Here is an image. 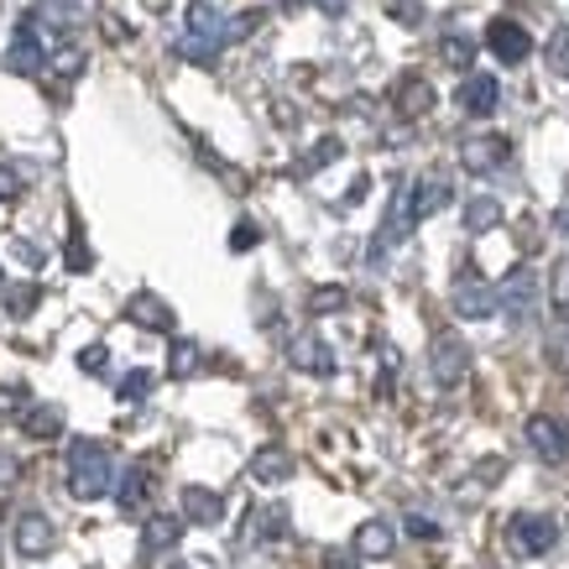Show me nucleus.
<instances>
[{
  "label": "nucleus",
  "mask_w": 569,
  "mask_h": 569,
  "mask_svg": "<svg viewBox=\"0 0 569 569\" xmlns=\"http://www.w3.org/2000/svg\"><path fill=\"white\" fill-rule=\"evenodd\" d=\"M116 491V466L100 439H69V497L100 501Z\"/></svg>",
  "instance_id": "1"
},
{
  "label": "nucleus",
  "mask_w": 569,
  "mask_h": 569,
  "mask_svg": "<svg viewBox=\"0 0 569 569\" xmlns=\"http://www.w3.org/2000/svg\"><path fill=\"white\" fill-rule=\"evenodd\" d=\"M224 42H230V27H224L220 11H214L209 0H189V32L178 37V58H189V63H214Z\"/></svg>",
  "instance_id": "2"
},
{
  "label": "nucleus",
  "mask_w": 569,
  "mask_h": 569,
  "mask_svg": "<svg viewBox=\"0 0 569 569\" xmlns=\"http://www.w3.org/2000/svg\"><path fill=\"white\" fill-rule=\"evenodd\" d=\"M429 377L433 387H460V381L470 377V346L460 340V335H433L429 346Z\"/></svg>",
  "instance_id": "3"
},
{
  "label": "nucleus",
  "mask_w": 569,
  "mask_h": 569,
  "mask_svg": "<svg viewBox=\"0 0 569 569\" xmlns=\"http://www.w3.org/2000/svg\"><path fill=\"white\" fill-rule=\"evenodd\" d=\"M449 303H455V313L460 319H497L501 313V288H491L486 277L476 272H460L455 277V293H449Z\"/></svg>",
  "instance_id": "4"
},
{
  "label": "nucleus",
  "mask_w": 569,
  "mask_h": 569,
  "mask_svg": "<svg viewBox=\"0 0 569 569\" xmlns=\"http://www.w3.org/2000/svg\"><path fill=\"white\" fill-rule=\"evenodd\" d=\"M559 543V522L538 518V512H518V518L507 522V549L522 553V559H538V553H549Z\"/></svg>",
  "instance_id": "5"
},
{
  "label": "nucleus",
  "mask_w": 569,
  "mask_h": 569,
  "mask_svg": "<svg viewBox=\"0 0 569 569\" xmlns=\"http://www.w3.org/2000/svg\"><path fill=\"white\" fill-rule=\"evenodd\" d=\"M6 69L17 73V79H37V73L48 69V42H42V32H37L27 17H21L17 37H11V48H6Z\"/></svg>",
  "instance_id": "6"
},
{
  "label": "nucleus",
  "mask_w": 569,
  "mask_h": 569,
  "mask_svg": "<svg viewBox=\"0 0 569 569\" xmlns=\"http://www.w3.org/2000/svg\"><path fill=\"white\" fill-rule=\"evenodd\" d=\"M522 433H528V449H533L538 460H549V466H565V460H569V429L559 423V418L533 413Z\"/></svg>",
  "instance_id": "7"
},
{
  "label": "nucleus",
  "mask_w": 569,
  "mask_h": 569,
  "mask_svg": "<svg viewBox=\"0 0 569 569\" xmlns=\"http://www.w3.org/2000/svg\"><path fill=\"white\" fill-rule=\"evenodd\" d=\"M486 48L497 52L501 63H522L528 52H533V37H528V27L512 17H497L491 27H486Z\"/></svg>",
  "instance_id": "8"
},
{
  "label": "nucleus",
  "mask_w": 569,
  "mask_h": 569,
  "mask_svg": "<svg viewBox=\"0 0 569 569\" xmlns=\"http://www.w3.org/2000/svg\"><path fill=\"white\" fill-rule=\"evenodd\" d=\"M507 157H512V141L507 137H470L460 147V162H466L470 173H497V168H507Z\"/></svg>",
  "instance_id": "9"
},
{
  "label": "nucleus",
  "mask_w": 569,
  "mask_h": 569,
  "mask_svg": "<svg viewBox=\"0 0 569 569\" xmlns=\"http://www.w3.org/2000/svg\"><path fill=\"white\" fill-rule=\"evenodd\" d=\"M178 507H183V518H189L193 528H214V522H224V497L220 491H209V486H183V491H178Z\"/></svg>",
  "instance_id": "10"
},
{
  "label": "nucleus",
  "mask_w": 569,
  "mask_h": 569,
  "mask_svg": "<svg viewBox=\"0 0 569 569\" xmlns=\"http://www.w3.org/2000/svg\"><path fill=\"white\" fill-rule=\"evenodd\" d=\"M52 522L48 512H21L17 528H11V543H17V553H27V559H42V553L52 549Z\"/></svg>",
  "instance_id": "11"
},
{
  "label": "nucleus",
  "mask_w": 569,
  "mask_h": 569,
  "mask_svg": "<svg viewBox=\"0 0 569 569\" xmlns=\"http://www.w3.org/2000/svg\"><path fill=\"white\" fill-rule=\"evenodd\" d=\"M183 528H189V518H168V512H152V518L141 522V553H147V559H157V553L178 549Z\"/></svg>",
  "instance_id": "12"
},
{
  "label": "nucleus",
  "mask_w": 569,
  "mask_h": 569,
  "mask_svg": "<svg viewBox=\"0 0 569 569\" xmlns=\"http://www.w3.org/2000/svg\"><path fill=\"white\" fill-rule=\"evenodd\" d=\"M455 100H460L466 116H491V110L501 104V84L491 79V73H466V84H460Z\"/></svg>",
  "instance_id": "13"
},
{
  "label": "nucleus",
  "mask_w": 569,
  "mask_h": 569,
  "mask_svg": "<svg viewBox=\"0 0 569 569\" xmlns=\"http://www.w3.org/2000/svg\"><path fill=\"white\" fill-rule=\"evenodd\" d=\"M288 361L298 371H313V377H335V350L319 340V335H298L293 346H288Z\"/></svg>",
  "instance_id": "14"
},
{
  "label": "nucleus",
  "mask_w": 569,
  "mask_h": 569,
  "mask_svg": "<svg viewBox=\"0 0 569 569\" xmlns=\"http://www.w3.org/2000/svg\"><path fill=\"white\" fill-rule=\"evenodd\" d=\"M126 319H131V325H141V329H152V335H173V309H168L157 293H131Z\"/></svg>",
  "instance_id": "15"
},
{
  "label": "nucleus",
  "mask_w": 569,
  "mask_h": 569,
  "mask_svg": "<svg viewBox=\"0 0 569 569\" xmlns=\"http://www.w3.org/2000/svg\"><path fill=\"white\" fill-rule=\"evenodd\" d=\"M455 193H449V183L439 173L418 178V183H408V204H413V220H429V214H439V209L449 204Z\"/></svg>",
  "instance_id": "16"
},
{
  "label": "nucleus",
  "mask_w": 569,
  "mask_h": 569,
  "mask_svg": "<svg viewBox=\"0 0 569 569\" xmlns=\"http://www.w3.org/2000/svg\"><path fill=\"white\" fill-rule=\"evenodd\" d=\"M152 466H131L126 476H116V501H121V512L131 518V512H141L147 507V497H152Z\"/></svg>",
  "instance_id": "17"
},
{
  "label": "nucleus",
  "mask_w": 569,
  "mask_h": 569,
  "mask_svg": "<svg viewBox=\"0 0 569 569\" xmlns=\"http://www.w3.org/2000/svg\"><path fill=\"white\" fill-rule=\"evenodd\" d=\"M533 298H538V272L533 267H512V277L501 282V309L522 319V313L533 309Z\"/></svg>",
  "instance_id": "18"
},
{
  "label": "nucleus",
  "mask_w": 569,
  "mask_h": 569,
  "mask_svg": "<svg viewBox=\"0 0 569 569\" xmlns=\"http://www.w3.org/2000/svg\"><path fill=\"white\" fill-rule=\"evenodd\" d=\"M288 476H293V455H288L282 445H267V449L251 455V481L257 486H282Z\"/></svg>",
  "instance_id": "19"
},
{
  "label": "nucleus",
  "mask_w": 569,
  "mask_h": 569,
  "mask_svg": "<svg viewBox=\"0 0 569 569\" xmlns=\"http://www.w3.org/2000/svg\"><path fill=\"white\" fill-rule=\"evenodd\" d=\"M17 418L32 439H58V433H63V408H58V402H27Z\"/></svg>",
  "instance_id": "20"
},
{
  "label": "nucleus",
  "mask_w": 569,
  "mask_h": 569,
  "mask_svg": "<svg viewBox=\"0 0 569 569\" xmlns=\"http://www.w3.org/2000/svg\"><path fill=\"white\" fill-rule=\"evenodd\" d=\"M392 549H397L392 522L371 518V522H361V528H356V553H361V559H387Z\"/></svg>",
  "instance_id": "21"
},
{
  "label": "nucleus",
  "mask_w": 569,
  "mask_h": 569,
  "mask_svg": "<svg viewBox=\"0 0 569 569\" xmlns=\"http://www.w3.org/2000/svg\"><path fill=\"white\" fill-rule=\"evenodd\" d=\"M251 528H246V538L251 543H277V538H288V507H251Z\"/></svg>",
  "instance_id": "22"
},
{
  "label": "nucleus",
  "mask_w": 569,
  "mask_h": 569,
  "mask_svg": "<svg viewBox=\"0 0 569 569\" xmlns=\"http://www.w3.org/2000/svg\"><path fill=\"white\" fill-rule=\"evenodd\" d=\"M48 69H52V79H58V84H73V79L89 69V58H84V48H79V42H58V48L48 52Z\"/></svg>",
  "instance_id": "23"
},
{
  "label": "nucleus",
  "mask_w": 569,
  "mask_h": 569,
  "mask_svg": "<svg viewBox=\"0 0 569 569\" xmlns=\"http://www.w3.org/2000/svg\"><path fill=\"white\" fill-rule=\"evenodd\" d=\"M429 104H433V89L423 84V79H402V89H397V110H402L408 121H413V116H423Z\"/></svg>",
  "instance_id": "24"
},
{
  "label": "nucleus",
  "mask_w": 569,
  "mask_h": 569,
  "mask_svg": "<svg viewBox=\"0 0 569 569\" xmlns=\"http://www.w3.org/2000/svg\"><path fill=\"white\" fill-rule=\"evenodd\" d=\"M501 224V204L497 199H470L466 204V230L470 236H486V230H497Z\"/></svg>",
  "instance_id": "25"
},
{
  "label": "nucleus",
  "mask_w": 569,
  "mask_h": 569,
  "mask_svg": "<svg viewBox=\"0 0 569 569\" xmlns=\"http://www.w3.org/2000/svg\"><path fill=\"white\" fill-rule=\"evenodd\" d=\"M199 356H204V350L193 346V340H173V356H168V371H173L178 381H189L193 371L204 366V361H199Z\"/></svg>",
  "instance_id": "26"
},
{
  "label": "nucleus",
  "mask_w": 569,
  "mask_h": 569,
  "mask_svg": "<svg viewBox=\"0 0 569 569\" xmlns=\"http://www.w3.org/2000/svg\"><path fill=\"white\" fill-rule=\"evenodd\" d=\"M0 293H6V313H11V319H27V313L37 309L42 288H37V282H17V288H0Z\"/></svg>",
  "instance_id": "27"
},
{
  "label": "nucleus",
  "mask_w": 569,
  "mask_h": 569,
  "mask_svg": "<svg viewBox=\"0 0 569 569\" xmlns=\"http://www.w3.org/2000/svg\"><path fill=\"white\" fill-rule=\"evenodd\" d=\"M439 58H445L449 69H470V63H476V42L460 32H449L445 42H439Z\"/></svg>",
  "instance_id": "28"
},
{
  "label": "nucleus",
  "mask_w": 569,
  "mask_h": 569,
  "mask_svg": "<svg viewBox=\"0 0 569 569\" xmlns=\"http://www.w3.org/2000/svg\"><path fill=\"white\" fill-rule=\"evenodd\" d=\"M147 392H152V371H126L121 377V387H116V397H121V402H147Z\"/></svg>",
  "instance_id": "29"
},
{
  "label": "nucleus",
  "mask_w": 569,
  "mask_h": 569,
  "mask_svg": "<svg viewBox=\"0 0 569 569\" xmlns=\"http://www.w3.org/2000/svg\"><path fill=\"white\" fill-rule=\"evenodd\" d=\"M549 73L553 79H569V27L549 37Z\"/></svg>",
  "instance_id": "30"
},
{
  "label": "nucleus",
  "mask_w": 569,
  "mask_h": 569,
  "mask_svg": "<svg viewBox=\"0 0 569 569\" xmlns=\"http://www.w3.org/2000/svg\"><path fill=\"white\" fill-rule=\"evenodd\" d=\"M89 267H94V251L84 246V230L73 224L69 230V272H89Z\"/></svg>",
  "instance_id": "31"
},
{
  "label": "nucleus",
  "mask_w": 569,
  "mask_h": 569,
  "mask_svg": "<svg viewBox=\"0 0 569 569\" xmlns=\"http://www.w3.org/2000/svg\"><path fill=\"white\" fill-rule=\"evenodd\" d=\"M346 303H350L346 288H319V293L309 298V313H340Z\"/></svg>",
  "instance_id": "32"
},
{
  "label": "nucleus",
  "mask_w": 569,
  "mask_h": 569,
  "mask_svg": "<svg viewBox=\"0 0 569 569\" xmlns=\"http://www.w3.org/2000/svg\"><path fill=\"white\" fill-rule=\"evenodd\" d=\"M21 189H27V173H21V168H11V162H0V204L21 199Z\"/></svg>",
  "instance_id": "33"
},
{
  "label": "nucleus",
  "mask_w": 569,
  "mask_h": 569,
  "mask_svg": "<svg viewBox=\"0 0 569 569\" xmlns=\"http://www.w3.org/2000/svg\"><path fill=\"white\" fill-rule=\"evenodd\" d=\"M553 313H559V319H569V257L553 267Z\"/></svg>",
  "instance_id": "34"
},
{
  "label": "nucleus",
  "mask_w": 569,
  "mask_h": 569,
  "mask_svg": "<svg viewBox=\"0 0 569 569\" xmlns=\"http://www.w3.org/2000/svg\"><path fill=\"white\" fill-rule=\"evenodd\" d=\"M104 366H110V350H104V346H84V350H79V371H84V377H100Z\"/></svg>",
  "instance_id": "35"
},
{
  "label": "nucleus",
  "mask_w": 569,
  "mask_h": 569,
  "mask_svg": "<svg viewBox=\"0 0 569 569\" xmlns=\"http://www.w3.org/2000/svg\"><path fill=\"white\" fill-rule=\"evenodd\" d=\"M27 408V387L11 381V387H0V413H21Z\"/></svg>",
  "instance_id": "36"
},
{
  "label": "nucleus",
  "mask_w": 569,
  "mask_h": 569,
  "mask_svg": "<svg viewBox=\"0 0 569 569\" xmlns=\"http://www.w3.org/2000/svg\"><path fill=\"white\" fill-rule=\"evenodd\" d=\"M17 481H21V460H17V455H6V449H0V491H11Z\"/></svg>",
  "instance_id": "37"
},
{
  "label": "nucleus",
  "mask_w": 569,
  "mask_h": 569,
  "mask_svg": "<svg viewBox=\"0 0 569 569\" xmlns=\"http://www.w3.org/2000/svg\"><path fill=\"white\" fill-rule=\"evenodd\" d=\"M329 157H340V141H319V147H313V157H303V173H313V168H325Z\"/></svg>",
  "instance_id": "38"
},
{
  "label": "nucleus",
  "mask_w": 569,
  "mask_h": 569,
  "mask_svg": "<svg viewBox=\"0 0 569 569\" xmlns=\"http://www.w3.org/2000/svg\"><path fill=\"white\" fill-rule=\"evenodd\" d=\"M387 11H392L402 27H418V21H423V11H418L413 0H387Z\"/></svg>",
  "instance_id": "39"
},
{
  "label": "nucleus",
  "mask_w": 569,
  "mask_h": 569,
  "mask_svg": "<svg viewBox=\"0 0 569 569\" xmlns=\"http://www.w3.org/2000/svg\"><path fill=\"white\" fill-rule=\"evenodd\" d=\"M257 241H261V230L251 220H241V224H236V236H230V246H236V251H251Z\"/></svg>",
  "instance_id": "40"
},
{
  "label": "nucleus",
  "mask_w": 569,
  "mask_h": 569,
  "mask_svg": "<svg viewBox=\"0 0 569 569\" xmlns=\"http://www.w3.org/2000/svg\"><path fill=\"white\" fill-rule=\"evenodd\" d=\"M408 533L413 538H439V522L423 518V512H408Z\"/></svg>",
  "instance_id": "41"
},
{
  "label": "nucleus",
  "mask_w": 569,
  "mask_h": 569,
  "mask_svg": "<svg viewBox=\"0 0 569 569\" xmlns=\"http://www.w3.org/2000/svg\"><path fill=\"white\" fill-rule=\"evenodd\" d=\"M100 27H104V37H110V42H126V27H121V17H110V11H104V17H100Z\"/></svg>",
  "instance_id": "42"
},
{
  "label": "nucleus",
  "mask_w": 569,
  "mask_h": 569,
  "mask_svg": "<svg viewBox=\"0 0 569 569\" xmlns=\"http://www.w3.org/2000/svg\"><path fill=\"white\" fill-rule=\"evenodd\" d=\"M319 6H325L329 17H335V11H346V0H319Z\"/></svg>",
  "instance_id": "43"
},
{
  "label": "nucleus",
  "mask_w": 569,
  "mask_h": 569,
  "mask_svg": "<svg viewBox=\"0 0 569 569\" xmlns=\"http://www.w3.org/2000/svg\"><path fill=\"white\" fill-rule=\"evenodd\" d=\"M329 569H361L356 559H329Z\"/></svg>",
  "instance_id": "44"
},
{
  "label": "nucleus",
  "mask_w": 569,
  "mask_h": 569,
  "mask_svg": "<svg viewBox=\"0 0 569 569\" xmlns=\"http://www.w3.org/2000/svg\"><path fill=\"white\" fill-rule=\"evenodd\" d=\"M553 224H559V230H565V236H569V209H559V220H553Z\"/></svg>",
  "instance_id": "45"
},
{
  "label": "nucleus",
  "mask_w": 569,
  "mask_h": 569,
  "mask_svg": "<svg viewBox=\"0 0 569 569\" xmlns=\"http://www.w3.org/2000/svg\"><path fill=\"white\" fill-rule=\"evenodd\" d=\"M141 6H152V11H168V0H141Z\"/></svg>",
  "instance_id": "46"
},
{
  "label": "nucleus",
  "mask_w": 569,
  "mask_h": 569,
  "mask_svg": "<svg viewBox=\"0 0 569 569\" xmlns=\"http://www.w3.org/2000/svg\"><path fill=\"white\" fill-rule=\"evenodd\" d=\"M0 288H6V272H0Z\"/></svg>",
  "instance_id": "47"
},
{
  "label": "nucleus",
  "mask_w": 569,
  "mask_h": 569,
  "mask_svg": "<svg viewBox=\"0 0 569 569\" xmlns=\"http://www.w3.org/2000/svg\"><path fill=\"white\" fill-rule=\"evenodd\" d=\"M288 6H298V0H288Z\"/></svg>",
  "instance_id": "48"
}]
</instances>
